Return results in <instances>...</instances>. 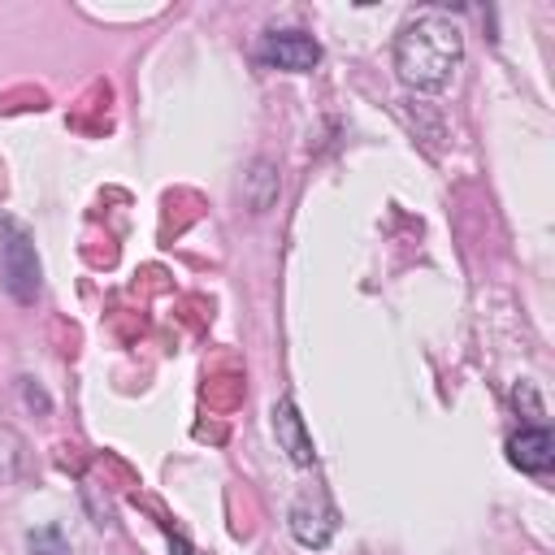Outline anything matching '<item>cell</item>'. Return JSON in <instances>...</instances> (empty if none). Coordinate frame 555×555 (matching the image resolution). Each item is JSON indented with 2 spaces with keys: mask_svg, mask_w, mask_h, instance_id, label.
Instances as JSON below:
<instances>
[{
  "mask_svg": "<svg viewBox=\"0 0 555 555\" xmlns=\"http://www.w3.org/2000/svg\"><path fill=\"white\" fill-rule=\"evenodd\" d=\"M464 65V35L442 9L412 13L395 35V74L416 95H438Z\"/></svg>",
  "mask_w": 555,
  "mask_h": 555,
  "instance_id": "6da1fadb",
  "label": "cell"
},
{
  "mask_svg": "<svg viewBox=\"0 0 555 555\" xmlns=\"http://www.w3.org/2000/svg\"><path fill=\"white\" fill-rule=\"evenodd\" d=\"M0 282L17 304H35L39 295V251L22 221L0 217Z\"/></svg>",
  "mask_w": 555,
  "mask_h": 555,
  "instance_id": "7a4b0ae2",
  "label": "cell"
},
{
  "mask_svg": "<svg viewBox=\"0 0 555 555\" xmlns=\"http://www.w3.org/2000/svg\"><path fill=\"white\" fill-rule=\"evenodd\" d=\"M286 525H291V538H295L299 546L321 551V546H330L334 533H338V507L330 503L325 490L312 486V490H299V494H295V503H291V512H286Z\"/></svg>",
  "mask_w": 555,
  "mask_h": 555,
  "instance_id": "3957f363",
  "label": "cell"
},
{
  "mask_svg": "<svg viewBox=\"0 0 555 555\" xmlns=\"http://www.w3.org/2000/svg\"><path fill=\"white\" fill-rule=\"evenodd\" d=\"M260 61L273 69H286V74H308L321 61V43L304 30H269L260 39Z\"/></svg>",
  "mask_w": 555,
  "mask_h": 555,
  "instance_id": "277c9868",
  "label": "cell"
},
{
  "mask_svg": "<svg viewBox=\"0 0 555 555\" xmlns=\"http://www.w3.org/2000/svg\"><path fill=\"white\" fill-rule=\"evenodd\" d=\"M507 460H512L520 473H533V477L551 473V464H555V438H551V429H546V425H525V429H516V434L507 438Z\"/></svg>",
  "mask_w": 555,
  "mask_h": 555,
  "instance_id": "5b68a950",
  "label": "cell"
},
{
  "mask_svg": "<svg viewBox=\"0 0 555 555\" xmlns=\"http://www.w3.org/2000/svg\"><path fill=\"white\" fill-rule=\"evenodd\" d=\"M273 434H278V447L286 451L291 464L308 468V464L317 460V451H312V434L304 429V416H299L295 399H278V403H273Z\"/></svg>",
  "mask_w": 555,
  "mask_h": 555,
  "instance_id": "8992f818",
  "label": "cell"
},
{
  "mask_svg": "<svg viewBox=\"0 0 555 555\" xmlns=\"http://www.w3.org/2000/svg\"><path fill=\"white\" fill-rule=\"evenodd\" d=\"M30 455H26V438L13 425H0V481H17L26 473Z\"/></svg>",
  "mask_w": 555,
  "mask_h": 555,
  "instance_id": "52a82bcc",
  "label": "cell"
},
{
  "mask_svg": "<svg viewBox=\"0 0 555 555\" xmlns=\"http://www.w3.org/2000/svg\"><path fill=\"white\" fill-rule=\"evenodd\" d=\"M243 195H247V204H251L256 212H264V208L273 204V195H278V173H273L269 160H256V165H251V173H247V182H243Z\"/></svg>",
  "mask_w": 555,
  "mask_h": 555,
  "instance_id": "ba28073f",
  "label": "cell"
},
{
  "mask_svg": "<svg viewBox=\"0 0 555 555\" xmlns=\"http://www.w3.org/2000/svg\"><path fill=\"white\" fill-rule=\"evenodd\" d=\"M26 551H30V555H74V551H69V538H65L56 525L30 529V533H26Z\"/></svg>",
  "mask_w": 555,
  "mask_h": 555,
  "instance_id": "9c48e42d",
  "label": "cell"
}]
</instances>
